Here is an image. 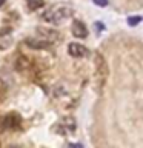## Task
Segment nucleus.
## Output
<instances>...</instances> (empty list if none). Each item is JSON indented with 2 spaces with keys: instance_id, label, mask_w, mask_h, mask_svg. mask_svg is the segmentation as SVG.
<instances>
[{
  "instance_id": "7ed1b4c3",
  "label": "nucleus",
  "mask_w": 143,
  "mask_h": 148,
  "mask_svg": "<svg viewBox=\"0 0 143 148\" xmlns=\"http://www.w3.org/2000/svg\"><path fill=\"white\" fill-rule=\"evenodd\" d=\"M68 53L72 56V57H83V56L88 54L86 48L83 45H78V43H69L68 45Z\"/></svg>"
},
{
  "instance_id": "1a4fd4ad",
  "label": "nucleus",
  "mask_w": 143,
  "mask_h": 148,
  "mask_svg": "<svg viewBox=\"0 0 143 148\" xmlns=\"http://www.w3.org/2000/svg\"><path fill=\"white\" fill-rule=\"evenodd\" d=\"M5 2H6V0H0V6H2V5H3Z\"/></svg>"
},
{
  "instance_id": "0eeeda50",
  "label": "nucleus",
  "mask_w": 143,
  "mask_h": 148,
  "mask_svg": "<svg viewBox=\"0 0 143 148\" xmlns=\"http://www.w3.org/2000/svg\"><path fill=\"white\" fill-rule=\"evenodd\" d=\"M140 22H142V18H140V17H137V16H134V17H129V18H128V23H129L131 26H136V25H138Z\"/></svg>"
},
{
  "instance_id": "20e7f679",
  "label": "nucleus",
  "mask_w": 143,
  "mask_h": 148,
  "mask_svg": "<svg viewBox=\"0 0 143 148\" xmlns=\"http://www.w3.org/2000/svg\"><path fill=\"white\" fill-rule=\"evenodd\" d=\"M26 45L31 46V48H34V49H45V48H49L51 46V42L40 40V39H28Z\"/></svg>"
},
{
  "instance_id": "39448f33",
  "label": "nucleus",
  "mask_w": 143,
  "mask_h": 148,
  "mask_svg": "<svg viewBox=\"0 0 143 148\" xmlns=\"http://www.w3.org/2000/svg\"><path fill=\"white\" fill-rule=\"evenodd\" d=\"M11 36L9 34H3V36H0V49H6L9 45H11Z\"/></svg>"
},
{
  "instance_id": "423d86ee",
  "label": "nucleus",
  "mask_w": 143,
  "mask_h": 148,
  "mask_svg": "<svg viewBox=\"0 0 143 148\" xmlns=\"http://www.w3.org/2000/svg\"><path fill=\"white\" fill-rule=\"evenodd\" d=\"M29 9H39L43 6V0H26Z\"/></svg>"
},
{
  "instance_id": "f03ea898",
  "label": "nucleus",
  "mask_w": 143,
  "mask_h": 148,
  "mask_svg": "<svg viewBox=\"0 0 143 148\" xmlns=\"http://www.w3.org/2000/svg\"><path fill=\"white\" fill-rule=\"evenodd\" d=\"M72 34H74V37H77V39H86L88 29H86L85 23L80 22V20L74 22L72 23Z\"/></svg>"
},
{
  "instance_id": "6e6552de",
  "label": "nucleus",
  "mask_w": 143,
  "mask_h": 148,
  "mask_svg": "<svg viewBox=\"0 0 143 148\" xmlns=\"http://www.w3.org/2000/svg\"><path fill=\"white\" fill-rule=\"evenodd\" d=\"M97 6H108V0H92Z\"/></svg>"
},
{
  "instance_id": "f257e3e1",
  "label": "nucleus",
  "mask_w": 143,
  "mask_h": 148,
  "mask_svg": "<svg viewBox=\"0 0 143 148\" xmlns=\"http://www.w3.org/2000/svg\"><path fill=\"white\" fill-rule=\"evenodd\" d=\"M69 14L71 12H69L68 9L59 8V9H51V11H48L46 14H43V18L49 23H60L62 20H65Z\"/></svg>"
}]
</instances>
